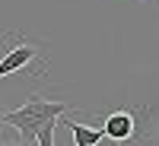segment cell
Here are the masks:
<instances>
[{
	"label": "cell",
	"mask_w": 159,
	"mask_h": 146,
	"mask_svg": "<svg viewBox=\"0 0 159 146\" xmlns=\"http://www.w3.org/2000/svg\"><path fill=\"white\" fill-rule=\"evenodd\" d=\"M7 42H10V45H7V51H3V57H0V79L10 76V73L29 70L32 64L38 60L35 45H29V42H16V35H10Z\"/></svg>",
	"instance_id": "7a4b0ae2"
},
{
	"label": "cell",
	"mask_w": 159,
	"mask_h": 146,
	"mask_svg": "<svg viewBox=\"0 0 159 146\" xmlns=\"http://www.w3.org/2000/svg\"><path fill=\"white\" fill-rule=\"evenodd\" d=\"M67 127H70L76 146H96V143L105 140V130L102 127H89V124H80V121H67Z\"/></svg>",
	"instance_id": "277c9868"
},
{
	"label": "cell",
	"mask_w": 159,
	"mask_h": 146,
	"mask_svg": "<svg viewBox=\"0 0 159 146\" xmlns=\"http://www.w3.org/2000/svg\"><path fill=\"white\" fill-rule=\"evenodd\" d=\"M70 105L67 102H51L42 95H32L25 105H19L16 111H7L0 121L3 127H13L19 134V143L25 146H54V127H57V117L67 114Z\"/></svg>",
	"instance_id": "6da1fadb"
},
{
	"label": "cell",
	"mask_w": 159,
	"mask_h": 146,
	"mask_svg": "<svg viewBox=\"0 0 159 146\" xmlns=\"http://www.w3.org/2000/svg\"><path fill=\"white\" fill-rule=\"evenodd\" d=\"M137 114H140V108L137 111H111L108 117L102 121V130H105V140H130V137H137Z\"/></svg>",
	"instance_id": "3957f363"
}]
</instances>
